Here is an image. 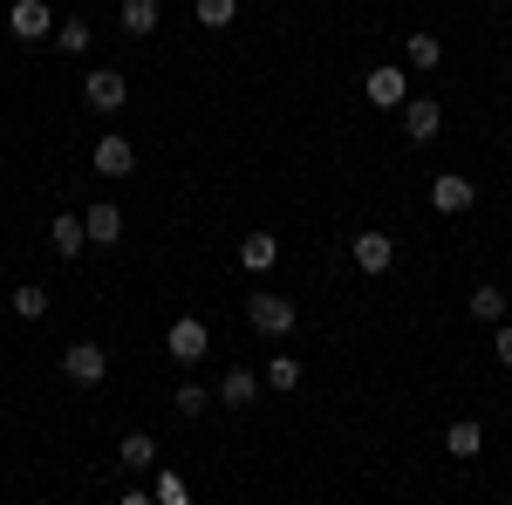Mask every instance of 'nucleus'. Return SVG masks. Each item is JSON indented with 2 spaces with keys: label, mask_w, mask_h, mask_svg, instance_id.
<instances>
[{
  "label": "nucleus",
  "mask_w": 512,
  "mask_h": 505,
  "mask_svg": "<svg viewBox=\"0 0 512 505\" xmlns=\"http://www.w3.org/2000/svg\"><path fill=\"white\" fill-rule=\"evenodd\" d=\"M253 396H260V376H253V369H226V383H219V403H226V410H246Z\"/></svg>",
  "instance_id": "a211bd4d"
},
{
  "label": "nucleus",
  "mask_w": 512,
  "mask_h": 505,
  "mask_svg": "<svg viewBox=\"0 0 512 505\" xmlns=\"http://www.w3.org/2000/svg\"><path fill=\"white\" fill-rule=\"evenodd\" d=\"M431 205L444 212V219H458V212H472V205H478L472 178H465V171H444V178L431 185Z\"/></svg>",
  "instance_id": "0eeeda50"
},
{
  "label": "nucleus",
  "mask_w": 512,
  "mask_h": 505,
  "mask_svg": "<svg viewBox=\"0 0 512 505\" xmlns=\"http://www.w3.org/2000/svg\"><path fill=\"white\" fill-rule=\"evenodd\" d=\"M205 410H212V389L178 383V417H205Z\"/></svg>",
  "instance_id": "393cba45"
},
{
  "label": "nucleus",
  "mask_w": 512,
  "mask_h": 505,
  "mask_svg": "<svg viewBox=\"0 0 512 505\" xmlns=\"http://www.w3.org/2000/svg\"><path fill=\"white\" fill-rule=\"evenodd\" d=\"M164 349L178 355V362H205V349H212V328H205L198 314H178V321L164 328Z\"/></svg>",
  "instance_id": "7ed1b4c3"
},
{
  "label": "nucleus",
  "mask_w": 512,
  "mask_h": 505,
  "mask_svg": "<svg viewBox=\"0 0 512 505\" xmlns=\"http://www.w3.org/2000/svg\"><path fill=\"white\" fill-rule=\"evenodd\" d=\"M48 246H55L62 260H76L82 246H89V226H82L76 212H55V226H48Z\"/></svg>",
  "instance_id": "ddd939ff"
},
{
  "label": "nucleus",
  "mask_w": 512,
  "mask_h": 505,
  "mask_svg": "<svg viewBox=\"0 0 512 505\" xmlns=\"http://www.w3.org/2000/svg\"><path fill=\"white\" fill-rule=\"evenodd\" d=\"M198 21H205V28H233L239 0H198Z\"/></svg>",
  "instance_id": "5701e85b"
},
{
  "label": "nucleus",
  "mask_w": 512,
  "mask_h": 505,
  "mask_svg": "<svg viewBox=\"0 0 512 505\" xmlns=\"http://www.w3.org/2000/svg\"><path fill=\"white\" fill-rule=\"evenodd\" d=\"M89 164H96L103 178H130V171H137V151H130V137H117V130H110V137H96Z\"/></svg>",
  "instance_id": "6e6552de"
},
{
  "label": "nucleus",
  "mask_w": 512,
  "mask_h": 505,
  "mask_svg": "<svg viewBox=\"0 0 512 505\" xmlns=\"http://www.w3.org/2000/svg\"><path fill=\"white\" fill-rule=\"evenodd\" d=\"M362 96H369L376 110H403V103H410V82H403V69H396V62H383V69H369Z\"/></svg>",
  "instance_id": "423d86ee"
},
{
  "label": "nucleus",
  "mask_w": 512,
  "mask_h": 505,
  "mask_svg": "<svg viewBox=\"0 0 512 505\" xmlns=\"http://www.w3.org/2000/svg\"><path fill=\"white\" fill-rule=\"evenodd\" d=\"M492 349H499V362L512 369V321H499V328H492Z\"/></svg>",
  "instance_id": "a878e982"
},
{
  "label": "nucleus",
  "mask_w": 512,
  "mask_h": 505,
  "mask_svg": "<svg viewBox=\"0 0 512 505\" xmlns=\"http://www.w3.org/2000/svg\"><path fill=\"white\" fill-rule=\"evenodd\" d=\"M82 96H89V110H103V117H117L123 103H130V82H123L117 69H89V82H82Z\"/></svg>",
  "instance_id": "39448f33"
},
{
  "label": "nucleus",
  "mask_w": 512,
  "mask_h": 505,
  "mask_svg": "<svg viewBox=\"0 0 512 505\" xmlns=\"http://www.w3.org/2000/svg\"><path fill=\"white\" fill-rule=\"evenodd\" d=\"M89 21H62V28H55V48H62V55H82V48H89Z\"/></svg>",
  "instance_id": "b1692460"
},
{
  "label": "nucleus",
  "mask_w": 512,
  "mask_h": 505,
  "mask_svg": "<svg viewBox=\"0 0 512 505\" xmlns=\"http://www.w3.org/2000/svg\"><path fill=\"white\" fill-rule=\"evenodd\" d=\"M246 321H253L267 342H280V335H294V301H287V294H253V301H246Z\"/></svg>",
  "instance_id": "f257e3e1"
},
{
  "label": "nucleus",
  "mask_w": 512,
  "mask_h": 505,
  "mask_svg": "<svg viewBox=\"0 0 512 505\" xmlns=\"http://www.w3.org/2000/svg\"><path fill=\"white\" fill-rule=\"evenodd\" d=\"M260 383H267V389H294V383H301V362H294V355H274V362L260 369Z\"/></svg>",
  "instance_id": "4be33fe9"
},
{
  "label": "nucleus",
  "mask_w": 512,
  "mask_h": 505,
  "mask_svg": "<svg viewBox=\"0 0 512 505\" xmlns=\"http://www.w3.org/2000/svg\"><path fill=\"white\" fill-rule=\"evenodd\" d=\"M7 28H14L21 41H55L62 21L48 14V0H14V7H7Z\"/></svg>",
  "instance_id": "20e7f679"
},
{
  "label": "nucleus",
  "mask_w": 512,
  "mask_h": 505,
  "mask_svg": "<svg viewBox=\"0 0 512 505\" xmlns=\"http://www.w3.org/2000/svg\"><path fill=\"white\" fill-rule=\"evenodd\" d=\"M506 287H492V280H485V287H472V321H485V328H499V321H506Z\"/></svg>",
  "instance_id": "f3484780"
},
{
  "label": "nucleus",
  "mask_w": 512,
  "mask_h": 505,
  "mask_svg": "<svg viewBox=\"0 0 512 505\" xmlns=\"http://www.w3.org/2000/svg\"><path fill=\"white\" fill-rule=\"evenodd\" d=\"M151 499L158 505H192V485H185L178 471H158V478H151Z\"/></svg>",
  "instance_id": "412c9836"
},
{
  "label": "nucleus",
  "mask_w": 512,
  "mask_h": 505,
  "mask_svg": "<svg viewBox=\"0 0 512 505\" xmlns=\"http://www.w3.org/2000/svg\"><path fill=\"white\" fill-rule=\"evenodd\" d=\"M239 267L246 273H274L280 267V239L274 233H246L239 239Z\"/></svg>",
  "instance_id": "f8f14e48"
},
{
  "label": "nucleus",
  "mask_w": 512,
  "mask_h": 505,
  "mask_svg": "<svg viewBox=\"0 0 512 505\" xmlns=\"http://www.w3.org/2000/svg\"><path fill=\"white\" fill-rule=\"evenodd\" d=\"M82 226H89V246H117L123 239V212L110 205V198H96V205L82 212Z\"/></svg>",
  "instance_id": "9b49d317"
},
{
  "label": "nucleus",
  "mask_w": 512,
  "mask_h": 505,
  "mask_svg": "<svg viewBox=\"0 0 512 505\" xmlns=\"http://www.w3.org/2000/svg\"><path fill=\"white\" fill-rule=\"evenodd\" d=\"M117 458H123L130 471H151V465H158V437H151V430H123Z\"/></svg>",
  "instance_id": "dca6fc26"
},
{
  "label": "nucleus",
  "mask_w": 512,
  "mask_h": 505,
  "mask_svg": "<svg viewBox=\"0 0 512 505\" xmlns=\"http://www.w3.org/2000/svg\"><path fill=\"white\" fill-rule=\"evenodd\" d=\"M403 130H410V144H431L437 130H444V110H437V96H410V103H403Z\"/></svg>",
  "instance_id": "1a4fd4ad"
},
{
  "label": "nucleus",
  "mask_w": 512,
  "mask_h": 505,
  "mask_svg": "<svg viewBox=\"0 0 512 505\" xmlns=\"http://www.w3.org/2000/svg\"><path fill=\"white\" fill-rule=\"evenodd\" d=\"M117 505H158V499H151V492H123Z\"/></svg>",
  "instance_id": "bb28decb"
},
{
  "label": "nucleus",
  "mask_w": 512,
  "mask_h": 505,
  "mask_svg": "<svg viewBox=\"0 0 512 505\" xmlns=\"http://www.w3.org/2000/svg\"><path fill=\"white\" fill-rule=\"evenodd\" d=\"M444 451H451V458H478V451H485V424H478V417L444 424Z\"/></svg>",
  "instance_id": "4468645a"
},
{
  "label": "nucleus",
  "mask_w": 512,
  "mask_h": 505,
  "mask_svg": "<svg viewBox=\"0 0 512 505\" xmlns=\"http://www.w3.org/2000/svg\"><path fill=\"white\" fill-rule=\"evenodd\" d=\"M117 21H123V35H158L164 7H158V0H123V7H117Z\"/></svg>",
  "instance_id": "2eb2a0df"
},
{
  "label": "nucleus",
  "mask_w": 512,
  "mask_h": 505,
  "mask_svg": "<svg viewBox=\"0 0 512 505\" xmlns=\"http://www.w3.org/2000/svg\"><path fill=\"white\" fill-rule=\"evenodd\" d=\"M62 376H69L76 389H96L103 376H110V355L96 349V342H69V349H62Z\"/></svg>",
  "instance_id": "f03ea898"
},
{
  "label": "nucleus",
  "mask_w": 512,
  "mask_h": 505,
  "mask_svg": "<svg viewBox=\"0 0 512 505\" xmlns=\"http://www.w3.org/2000/svg\"><path fill=\"white\" fill-rule=\"evenodd\" d=\"M349 260H355L362 273H390V260H396L390 233H355V239H349Z\"/></svg>",
  "instance_id": "9d476101"
},
{
  "label": "nucleus",
  "mask_w": 512,
  "mask_h": 505,
  "mask_svg": "<svg viewBox=\"0 0 512 505\" xmlns=\"http://www.w3.org/2000/svg\"><path fill=\"white\" fill-rule=\"evenodd\" d=\"M14 314H21V321H41V314H48V287L21 280V287H14Z\"/></svg>",
  "instance_id": "aec40b11"
},
{
  "label": "nucleus",
  "mask_w": 512,
  "mask_h": 505,
  "mask_svg": "<svg viewBox=\"0 0 512 505\" xmlns=\"http://www.w3.org/2000/svg\"><path fill=\"white\" fill-rule=\"evenodd\" d=\"M403 55H410V69H437V62H444V41H437V35H410V41H403Z\"/></svg>",
  "instance_id": "6ab92c4d"
}]
</instances>
